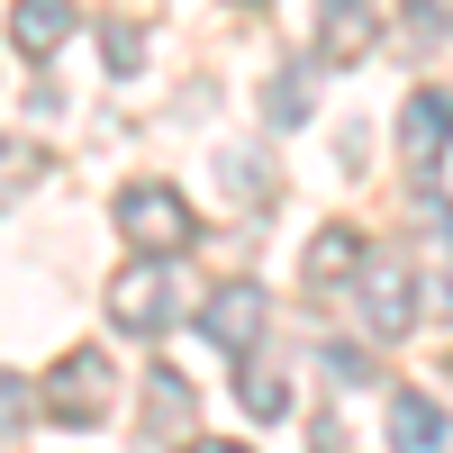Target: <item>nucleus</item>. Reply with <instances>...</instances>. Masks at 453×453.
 <instances>
[{"instance_id": "39448f33", "label": "nucleus", "mask_w": 453, "mask_h": 453, "mask_svg": "<svg viewBox=\"0 0 453 453\" xmlns=\"http://www.w3.org/2000/svg\"><path fill=\"white\" fill-rule=\"evenodd\" d=\"M263 318H273L263 281H218V290H209V309H200V335H209L218 354L254 363V345H263Z\"/></svg>"}, {"instance_id": "6e6552de", "label": "nucleus", "mask_w": 453, "mask_h": 453, "mask_svg": "<svg viewBox=\"0 0 453 453\" xmlns=\"http://www.w3.org/2000/svg\"><path fill=\"white\" fill-rule=\"evenodd\" d=\"M64 36H73V0H19V10H10V46L27 64H55Z\"/></svg>"}, {"instance_id": "dca6fc26", "label": "nucleus", "mask_w": 453, "mask_h": 453, "mask_svg": "<svg viewBox=\"0 0 453 453\" xmlns=\"http://www.w3.org/2000/svg\"><path fill=\"white\" fill-rule=\"evenodd\" d=\"M27 408H36V390L19 381V372H0V435H10V426L27 418Z\"/></svg>"}, {"instance_id": "f3484780", "label": "nucleus", "mask_w": 453, "mask_h": 453, "mask_svg": "<svg viewBox=\"0 0 453 453\" xmlns=\"http://www.w3.org/2000/svg\"><path fill=\"white\" fill-rule=\"evenodd\" d=\"M191 453H254V444H236V435H200Z\"/></svg>"}, {"instance_id": "423d86ee", "label": "nucleus", "mask_w": 453, "mask_h": 453, "mask_svg": "<svg viewBox=\"0 0 453 453\" xmlns=\"http://www.w3.org/2000/svg\"><path fill=\"white\" fill-rule=\"evenodd\" d=\"M444 145H453V91L426 82V91H408V100H399V155L418 164V181H426V173L444 164Z\"/></svg>"}, {"instance_id": "2eb2a0df", "label": "nucleus", "mask_w": 453, "mask_h": 453, "mask_svg": "<svg viewBox=\"0 0 453 453\" xmlns=\"http://www.w3.org/2000/svg\"><path fill=\"white\" fill-rule=\"evenodd\" d=\"M100 64H109V73L127 82V73L145 64V27H127V19H119V27H109V46H100Z\"/></svg>"}, {"instance_id": "7ed1b4c3", "label": "nucleus", "mask_w": 453, "mask_h": 453, "mask_svg": "<svg viewBox=\"0 0 453 453\" xmlns=\"http://www.w3.org/2000/svg\"><path fill=\"white\" fill-rule=\"evenodd\" d=\"M173 309H181L173 263H127V273H109V326L119 335H164Z\"/></svg>"}, {"instance_id": "f03ea898", "label": "nucleus", "mask_w": 453, "mask_h": 453, "mask_svg": "<svg viewBox=\"0 0 453 453\" xmlns=\"http://www.w3.org/2000/svg\"><path fill=\"white\" fill-rule=\"evenodd\" d=\"M36 390V418H55V426H100L109 418V345H73L46 363V381H27Z\"/></svg>"}, {"instance_id": "f8f14e48", "label": "nucleus", "mask_w": 453, "mask_h": 453, "mask_svg": "<svg viewBox=\"0 0 453 453\" xmlns=\"http://www.w3.org/2000/svg\"><path fill=\"white\" fill-rule=\"evenodd\" d=\"M46 181V145H27V136H0V209H10L19 191H36Z\"/></svg>"}, {"instance_id": "20e7f679", "label": "nucleus", "mask_w": 453, "mask_h": 453, "mask_svg": "<svg viewBox=\"0 0 453 453\" xmlns=\"http://www.w3.org/2000/svg\"><path fill=\"white\" fill-rule=\"evenodd\" d=\"M354 281H363L372 335H408V326H418V263H408V254H363Z\"/></svg>"}, {"instance_id": "0eeeda50", "label": "nucleus", "mask_w": 453, "mask_h": 453, "mask_svg": "<svg viewBox=\"0 0 453 453\" xmlns=\"http://www.w3.org/2000/svg\"><path fill=\"white\" fill-rule=\"evenodd\" d=\"M381 46V0H318V55L354 64Z\"/></svg>"}, {"instance_id": "9b49d317", "label": "nucleus", "mask_w": 453, "mask_h": 453, "mask_svg": "<svg viewBox=\"0 0 453 453\" xmlns=\"http://www.w3.org/2000/svg\"><path fill=\"white\" fill-rule=\"evenodd\" d=\"M145 408H155V426L173 435V426H191V408H200V399H191V381H181L173 363H155V372H145Z\"/></svg>"}, {"instance_id": "a211bd4d", "label": "nucleus", "mask_w": 453, "mask_h": 453, "mask_svg": "<svg viewBox=\"0 0 453 453\" xmlns=\"http://www.w3.org/2000/svg\"><path fill=\"white\" fill-rule=\"evenodd\" d=\"M318 453H335V426H326V435H318Z\"/></svg>"}, {"instance_id": "4468645a", "label": "nucleus", "mask_w": 453, "mask_h": 453, "mask_svg": "<svg viewBox=\"0 0 453 453\" xmlns=\"http://www.w3.org/2000/svg\"><path fill=\"white\" fill-rule=\"evenodd\" d=\"M263 109H273V127H299V119H309V73H273Z\"/></svg>"}, {"instance_id": "ddd939ff", "label": "nucleus", "mask_w": 453, "mask_h": 453, "mask_svg": "<svg viewBox=\"0 0 453 453\" xmlns=\"http://www.w3.org/2000/svg\"><path fill=\"white\" fill-rule=\"evenodd\" d=\"M236 390H245L254 418H290V390H281V372H273V363H245V372H236Z\"/></svg>"}, {"instance_id": "f257e3e1", "label": "nucleus", "mask_w": 453, "mask_h": 453, "mask_svg": "<svg viewBox=\"0 0 453 453\" xmlns=\"http://www.w3.org/2000/svg\"><path fill=\"white\" fill-rule=\"evenodd\" d=\"M109 226H119V245L136 263H173L181 245L200 236V218H191V200H181L173 181H127V191L109 200Z\"/></svg>"}, {"instance_id": "1a4fd4ad", "label": "nucleus", "mask_w": 453, "mask_h": 453, "mask_svg": "<svg viewBox=\"0 0 453 453\" xmlns=\"http://www.w3.org/2000/svg\"><path fill=\"white\" fill-rule=\"evenodd\" d=\"M444 435H453V418H444L426 390H399L390 399V444L399 453H444Z\"/></svg>"}, {"instance_id": "9d476101", "label": "nucleus", "mask_w": 453, "mask_h": 453, "mask_svg": "<svg viewBox=\"0 0 453 453\" xmlns=\"http://www.w3.org/2000/svg\"><path fill=\"white\" fill-rule=\"evenodd\" d=\"M354 263H363V236H354V226H318V236H309V281H318V290L345 281Z\"/></svg>"}]
</instances>
